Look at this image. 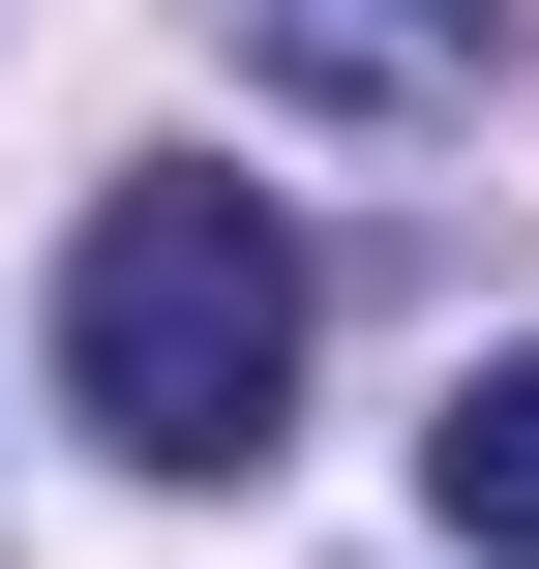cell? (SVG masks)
<instances>
[{
    "mask_svg": "<svg viewBox=\"0 0 539 569\" xmlns=\"http://www.w3.org/2000/svg\"><path fill=\"white\" fill-rule=\"evenodd\" d=\"M60 420L120 480H270V420H300V240H270V180H90V240H60Z\"/></svg>",
    "mask_w": 539,
    "mask_h": 569,
    "instance_id": "6da1fadb",
    "label": "cell"
},
{
    "mask_svg": "<svg viewBox=\"0 0 539 569\" xmlns=\"http://www.w3.org/2000/svg\"><path fill=\"white\" fill-rule=\"evenodd\" d=\"M240 90H300V120H480L510 0H240Z\"/></svg>",
    "mask_w": 539,
    "mask_h": 569,
    "instance_id": "7a4b0ae2",
    "label": "cell"
},
{
    "mask_svg": "<svg viewBox=\"0 0 539 569\" xmlns=\"http://www.w3.org/2000/svg\"><path fill=\"white\" fill-rule=\"evenodd\" d=\"M420 510H450L480 569H539V330H510V360H450V420H420Z\"/></svg>",
    "mask_w": 539,
    "mask_h": 569,
    "instance_id": "3957f363",
    "label": "cell"
}]
</instances>
